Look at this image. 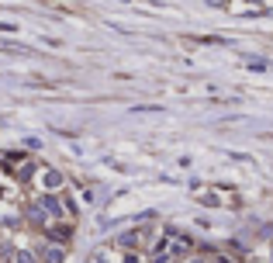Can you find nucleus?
<instances>
[{"instance_id": "5", "label": "nucleus", "mask_w": 273, "mask_h": 263, "mask_svg": "<svg viewBox=\"0 0 273 263\" xmlns=\"http://www.w3.org/2000/svg\"><path fill=\"white\" fill-rule=\"evenodd\" d=\"M14 263H38V256H35V253H28V249H21L18 256H14Z\"/></svg>"}, {"instance_id": "4", "label": "nucleus", "mask_w": 273, "mask_h": 263, "mask_svg": "<svg viewBox=\"0 0 273 263\" xmlns=\"http://www.w3.org/2000/svg\"><path fill=\"white\" fill-rule=\"evenodd\" d=\"M59 184H62V173H59V170H49V173H45V187L52 190V187H59Z\"/></svg>"}, {"instance_id": "7", "label": "nucleus", "mask_w": 273, "mask_h": 263, "mask_svg": "<svg viewBox=\"0 0 273 263\" xmlns=\"http://www.w3.org/2000/svg\"><path fill=\"white\" fill-rule=\"evenodd\" d=\"M125 263H138V256H128V260H125Z\"/></svg>"}, {"instance_id": "1", "label": "nucleus", "mask_w": 273, "mask_h": 263, "mask_svg": "<svg viewBox=\"0 0 273 263\" xmlns=\"http://www.w3.org/2000/svg\"><path fill=\"white\" fill-rule=\"evenodd\" d=\"M38 205L45 208V215H62V205H59V201L52 198V194H45V198H42Z\"/></svg>"}, {"instance_id": "6", "label": "nucleus", "mask_w": 273, "mask_h": 263, "mask_svg": "<svg viewBox=\"0 0 273 263\" xmlns=\"http://www.w3.org/2000/svg\"><path fill=\"white\" fill-rule=\"evenodd\" d=\"M49 236H52V239H62V243H66V239H69V225H62V228H52Z\"/></svg>"}, {"instance_id": "3", "label": "nucleus", "mask_w": 273, "mask_h": 263, "mask_svg": "<svg viewBox=\"0 0 273 263\" xmlns=\"http://www.w3.org/2000/svg\"><path fill=\"white\" fill-rule=\"evenodd\" d=\"M28 218H31L35 225H42V222H45V208H42V205H31V208H28Z\"/></svg>"}, {"instance_id": "2", "label": "nucleus", "mask_w": 273, "mask_h": 263, "mask_svg": "<svg viewBox=\"0 0 273 263\" xmlns=\"http://www.w3.org/2000/svg\"><path fill=\"white\" fill-rule=\"evenodd\" d=\"M62 256H66V253H62L59 246H45V263H62Z\"/></svg>"}]
</instances>
